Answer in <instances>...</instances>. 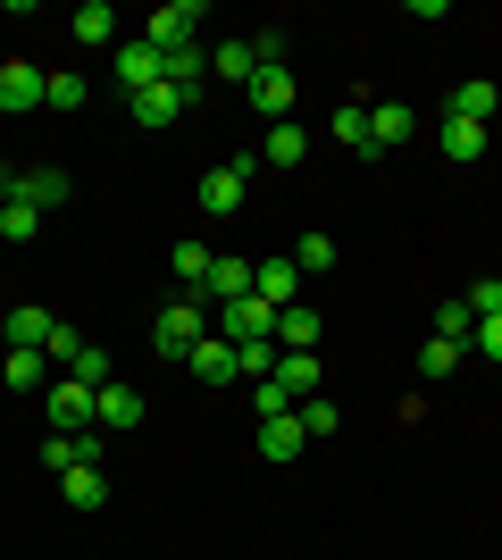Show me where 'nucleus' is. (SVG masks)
<instances>
[{
    "instance_id": "37",
    "label": "nucleus",
    "mask_w": 502,
    "mask_h": 560,
    "mask_svg": "<svg viewBox=\"0 0 502 560\" xmlns=\"http://www.w3.org/2000/svg\"><path fill=\"white\" fill-rule=\"evenodd\" d=\"M293 419H302V435H335V427H343V410H335L327 394H311L302 410H293Z\"/></svg>"
},
{
    "instance_id": "30",
    "label": "nucleus",
    "mask_w": 502,
    "mask_h": 560,
    "mask_svg": "<svg viewBox=\"0 0 502 560\" xmlns=\"http://www.w3.org/2000/svg\"><path fill=\"white\" fill-rule=\"evenodd\" d=\"M285 259H293V268H302V284H311V277H327V268H335V243H327V234L311 226V234H302V243H293Z\"/></svg>"
},
{
    "instance_id": "20",
    "label": "nucleus",
    "mask_w": 502,
    "mask_h": 560,
    "mask_svg": "<svg viewBox=\"0 0 502 560\" xmlns=\"http://www.w3.org/2000/svg\"><path fill=\"white\" fill-rule=\"evenodd\" d=\"M210 75H218V84H252V75H260V50L235 34V43H218V50H210Z\"/></svg>"
},
{
    "instance_id": "15",
    "label": "nucleus",
    "mask_w": 502,
    "mask_h": 560,
    "mask_svg": "<svg viewBox=\"0 0 502 560\" xmlns=\"http://www.w3.org/2000/svg\"><path fill=\"white\" fill-rule=\"evenodd\" d=\"M293 93H302V84H293L285 68H260V75H252V109H260L268 126H285V117H293Z\"/></svg>"
},
{
    "instance_id": "25",
    "label": "nucleus",
    "mask_w": 502,
    "mask_h": 560,
    "mask_svg": "<svg viewBox=\"0 0 502 560\" xmlns=\"http://www.w3.org/2000/svg\"><path fill=\"white\" fill-rule=\"evenodd\" d=\"M260 160H268V167H302V160H311V135H302V126H293V117H285V126H268Z\"/></svg>"
},
{
    "instance_id": "19",
    "label": "nucleus",
    "mask_w": 502,
    "mask_h": 560,
    "mask_svg": "<svg viewBox=\"0 0 502 560\" xmlns=\"http://www.w3.org/2000/svg\"><path fill=\"white\" fill-rule=\"evenodd\" d=\"M277 385L293 394V410L318 394V351H277Z\"/></svg>"
},
{
    "instance_id": "16",
    "label": "nucleus",
    "mask_w": 502,
    "mask_h": 560,
    "mask_svg": "<svg viewBox=\"0 0 502 560\" xmlns=\"http://www.w3.org/2000/svg\"><path fill=\"white\" fill-rule=\"evenodd\" d=\"M118 84H126V101L160 84V50H151L143 34H135V43H118Z\"/></svg>"
},
{
    "instance_id": "5",
    "label": "nucleus",
    "mask_w": 502,
    "mask_h": 560,
    "mask_svg": "<svg viewBox=\"0 0 502 560\" xmlns=\"http://www.w3.org/2000/svg\"><path fill=\"white\" fill-rule=\"evenodd\" d=\"M210 18L201 0H167V9H151V25H143V43L151 50H176V43H192V25Z\"/></svg>"
},
{
    "instance_id": "38",
    "label": "nucleus",
    "mask_w": 502,
    "mask_h": 560,
    "mask_svg": "<svg viewBox=\"0 0 502 560\" xmlns=\"http://www.w3.org/2000/svg\"><path fill=\"white\" fill-rule=\"evenodd\" d=\"M252 410H260V419H293V394L277 376H260V385H252Z\"/></svg>"
},
{
    "instance_id": "26",
    "label": "nucleus",
    "mask_w": 502,
    "mask_h": 560,
    "mask_svg": "<svg viewBox=\"0 0 502 560\" xmlns=\"http://www.w3.org/2000/svg\"><path fill=\"white\" fill-rule=\"evenodd\" d=\"M252 444H260V460H293L311 435H302V419H260V435H252Z\"/></svg>"
},
{
    "instance_id": "23",
    "label": "nucleus",
    "mask_w": 502,
    "mask_h": 560,
    "mask_svg": "<svg viewBox=\"0 0 502 560\" xmlns=\"http://www.w3.org/2000/svg\"><path fill=\"white\" fill-rule=\"evenodd\" d=\"M494 109H502V84H486V75H469L453 93V117H469V126H494Z\"/></svg>"
},
{
    "instance_id": "34",
    "label": "nucleus",
    "mask_w": 502,
    "mask_h": 560,
    "mask_svg": "<svg viewBox=\"0 0 502 560\" xmlns=\"http://www.w3.org/2000/svg\"><path fill=\"white\" fill-rule=\"evenodd\" d=\"M50 109H84V101H93V84H84V75H75V68H50Z\"/></svg>"
},
{
    "instance_id": "41",
    "label": "nucleus",
    "mask_w": 502,
    "mask_h": 560,
    "mask_svg": "<svg viewBox=\"0 0 502 560\" xmlns=\"http://www.w3.org/2000/svg\"><path fill=\"white\" fill-rule=\"evenodd\" d=\"M469 351H486V360H502V318H478V335H469Z\"/></svg>"
},
{
    "instance_id": "7",
    "label": "nucleus",
    "mask_w": 502,
    "mask_h": 560,
    "mask_svg": "<svg viewBox=\"0 0 502 560\" xmlns=\"http://www.w3.org/2000/svg\"><path fill=\"white\" fill-rule=\"evenodd\" d=\"M50 427H59V435H84V427H93V385L50 376Z\"/></svg>"
},
{
    "instance_id": "35",
    "label": "nucleus",
    "mask_w": 502,
    "mask_h": 560,
    "mask_svg": "<svg viewBox=\"0 0 502 560\" xmlns=\"http://www.w3.org/2000/svg\"><path fill=\"white\" fill-rule=\"evenodd\" d=\"M435 335L469 351V335H478V318H469V302H444V310H435Z\"/></svg>"
},
{
    "instance_id": "10",
    "label": "nucleus",
    "mask_w": 502,
    "mask_h": 560,
    "mask_svg": "<svg viewBox=\"0 0 502 560\" xmlns=\"http://www.w3.org/2000/svg\"><path fill=\"white\" fill-rule=\"evenodd\" d=\"M160 84H176V93H201V84H210V50L201 43H176V50H160Z\"/></svg>"
},
{
    "instance_id": "12",
    "label": "nucleus",
    "mask_w": 502,
    "mask_h": 560,
    "mask_svg": "<svg viewBox=\"0 0 502 560\" xmlns=\"http://www.w3.org/2000/svg\"><path fill=\"white\" fill-rule=\"evenodd\" d=\"M68 192H75V185H68V167H17V192H9V201H34V210L50 218Z\"/></svg>"
},
{
    "instance_id": "11",
    "label": "nucleus",
    "mask_w": 502,
    "mask_h": 560,
    "mask_svg": "<svg viewBox=\"0 0 502 560\" xmlns=\"http://www.w3.org/2000/svg\"><path fill=\"white\" fill-rule=\"evenodd\" d=\"M410 135H419V117H410L402 101H369V151H377V160H385V151H402Z\"/></svg>"
},
{
    "instance_id": "24",
    "label": "nucleus",
    "mask_w": 502,
    "mask_h": 560,
    "mask_svg": "<svg viewBox=\"0 0 502 560\" xmlns=\"http://www.w3.org/2000/svg\"><path fill=\"white\" fill-rule=\"evenodd\" d=\"M486 142H494V126H469L444 109V160H486Z\"/></svg>"
},
{
    "instance_id": "4",
    "label": "nucleus",
    "mask_w": 502,
    "mask_h": 560,
    "mask_svg": "<svg viewBox=\"0 0 502 560\" xmlns=\"http://www.w3.org/2000/svg\"><path fill=\"white\" fill-rule=\"evenodd\" d=\"M50 93V68H34V59H0V109L17 117V109H43Z\"/></svg>"
},
{
    "instance_id": "14",
    "label": "nucleus",
    "mask_w": 502,
    "mask_h": 560,
    "mask_svg": "<svg viewBox=\"0 0 502 560\" xmlns=\"http://www.w3.org/2000/svg\"><path fill=\"white\" fill-rule=\"evenodd\" d=\"M93 427H101V435L143 427V394H135V385H101V394H93Z\"/></svg>"
},
{
    "instance_id": "22",
    "label": "nucleus",
    "mask_w": 502,
    "mask_h": 560,
    "mask_svg": "<svg viewBox=\"0 0 502 560\" xmlns=\"http://www.w3.org/2000/svg\"><path fill=\"white\" fill-rule=\"evenodd\" d=\"M277 351H318V310L311 302L277 310Z\"/></svg>"
},
{
    "instance_id": "17",
    "label": "nucleus",
    "mask_w": 502,
    "mask_h": 560,
    "mask_svg": "<svg viewBox=\"0 0 502 560\" xmlns=\"http://www.w3.org/2000/svg\"><path fill=\"white\" fill-rule=\"evenodd\" d=\"M252 293V259H235V252H218V268H210V284H201V302H243Z\"/></svg>"
},
{
    "instance_id": "18",
    "label": "nucleus",
    "mask_w": 502,
    "mask_h": 560,
    "mask_svg": "<svg viewBox=\"0 0 502 560\" xmlns=\"http://www.w3.org/2000/svg\"><path fill=\"white\" fill-rule=\"evenodd\" d=\"M167 259H176V284H185V302H201V284H210L218 252H210V243H192V234H185V243H176V252H167Z\"/></svg>"
},
{
    "instance_id": "13",
    "label": "nucleus",
    "mask_w": 502,
    "mask_h": 560,
    "mask_svg": "<svg viewBox=\"0 0 502 560\" xmlns=\"http://www.w3.org/2000/svg\"><path fill=\"white\" fill-rule=\"evenodd\" d=\"M185 369L201 376V385H235V376H243V360H235V343H226V335H201Z\"/></svg>"
},
{
    "instance_id": "29",
    "label": "nucleus",
    "mask_w": 502,
    "mask_h": 560,
    "mask_svg": "<svg viewBox=\"0 0 502 560\" xmlns=\"http://www.w3.org/2000/svg\"><path fill=\"white\" fill-rule=\"evenodd\" d=\"M0 376H9L17 394H43V385H50V360H43V351H9V360H0Z\"/></svg>"
},
{
    "instance_id": "6",
    "label": "nucleus",
    "mask_w": 502,
    "mask_h": 560,
    "mask_svg": "<svg viewBox=\"0 0 502 560\" xmlns=\"http://www.w3.org/2000/svg\"><path fill=\"white\" fill-rule=\"evenodd\" d=\"M50 327H59V318H50L43 302H9V310H0V335H9V351H43Z\"/></svg>"
},
{
    "instance_id": "2",
    "label": "nucleus",
    "mask_w": 502,
    "mask_h": 560,
    "mask_svg": "<svg viewBox=\"0 0 502 560\" xmlns=\"http://www.w3.org/2000/svg\"><path fill=\"white\" fill-rule=\"evenodd\" d=\"M210 335H226V343H277V310L260 302V293H243V302H218L210 310Z\"/></svg>"
},
{
    "instance_id": "3",
    "label": "nucleus",
    "mask_w": 502,
    "mask_h": 560,
    "mask_svg": "<svg viewBox=\"0 0 502 560\" xmlns=\"http://www.w3.org/2000/svg\"><path fill=\"white\" fill-rule=\"evenodd\" d=\"M252 160H260V151H243V160L210 167V176L192 185V201H201V218H235V210H243V185H252Z\"/></svg>"
},
{
    "instance_id": "33",
    "label": "nucleus",
    "mask_w": 502,
    "mask_h": 560,
    "mask_svg": "<svg viewBox=\"0 0 502 560\" xmlns=\"http://www.w3.org/2000/svg\"><path fill=\"white\" fill-rule=\"evenodd\" d=\"M335 142H343V151H369V101H343V109H335Z\"/></svg>"
},
{
    "instance_id": "1",
    "label": "nucleus",
    "mask_w": 502,
    "mask_h": 560,
    "mask_svg": "<svg viewBox=\"0 0 502 560\" xmlns=\"http://www.w3.org/2000/svg\"><path fill=\"white\" fill-rule=\"evenodd\" d=\"M201 335H210V302H167L160 318H151V351H160V360H192Z\"/></svg>"
},
{
    "instance_id": "27",
    "label": "nucleus",
    "mask_w": 502,
    "mask_h": 560,
    "mask_svg": "<svg viewBox=\"0 0 502 560\" xmlns=\"http://www.w3.org/2000/svg\"><path fill=\"white\" fill-rule=\"evenodd\" d=\"M68 34L75 43H118V9H109V0H84V9L68 18Z\"/></svg>"
},
{
    "instance_id": "40",
    "label": "nucleus",
    "mask_w": 502,
    "mask_h": 560,
    "mask_svg": "<svg viewBox=\"0 0 502 560\" xmlns=\"http://www.w3.org/2000/svg\"><path fill=\"white\" fill-rule=\"evenodd\" d=\"M75 351H84V335H75V327H50V343H43V360H59V369H68Z\"/></svg>"
},
{
    "instance_id": "36",
    "label": "nucleus",
    "mask_w": 502,
    "mask_h": 560,
    "mask_svg": "<svg viewBox=\"0 0 502 560\" xmlns=\"http://www.w3.org/2000/svg\"><path fill=\"white\" fill-rule=\"evenodd\" d=\"M59 376H75V385H93V394H101V385H109V351H93V343H84V351H75V360H68Z\"/></svg>"
},
{
    "instance_id": "9",
    "label": "nucleus",
    "mask_w": 502,
    "mask_h": 560,
    "mask_svg": "<svg viewBox=\"0 0 502 560\" xmlns=\"http://www.w3.org/2000/svg\"><path fill=\"white\" fill-rule=\"evenodd\" d=\"M252 293H260L268 310H293L302 302V268H293V259H252Z\"/></svg>"
},
{
    "instance_id": "28",
    "label": "nucleus",
    "mask_w": 502,
    "mask_h": 560,
    "mask_svg": "<svg viewBox=\"0 0 502 560\" xmlns=\"http://www.w3.org/2000/svg\"><path fill=\"white\" fill-rule=\"evenodd\" d=\"M59 502H68V511H101V502H109L101 468H68V477H59Z\"/></svg>"
},
{
    "instance_id": "21",
    "label": "nucleus",
    "mask_w": 502,
    "mask_h": 560,
    "mask_svg": "<svg viewBox=\"0 0 502 560\" xmlns=\"http://www.w3.org/2000/svg\"><path fill=\"white\" fill-rule=\"evenodd\" d=\"M176 117H185V93H176V84H151V93H135V126H151V135H160V126H176Z\"/></svg>"
},
{
    "instance_id": "8",
    "label": "nucleus",
    "mask_w": 502,
    "mask_h": 560,
    "mask_svg": "<svg viewBox=\"0 0 502 560\" xmlns=\"http://www.w3.org/2000/svg\"><path fill=\"white\" fill-rule=\"evenodd\" d=\"M101 444H109L101 427H84V435H50V444H43V468H50V477H68V468H101Z\"/></svg>"
},
{
    "instance_id": "32",
    "label": "nucleus",
    "mask_w": 502,
    "mask_h": 560,
    "mask_svg": "<svg viewBox=\"0 0 502 560\" xmlns=\"http://www.w3.org/2000/svg\"><path fill=\"white\" fill-rule=\"evenodd\" d=\"M460 360H469V351H460V343H444V335H428V351H419V376H428V385H444V376H453Z\"/></svg>"
},
{
    "instance_id": "31",
    "label": "nucleus",
    "mask_w": 502,
    "mask_h": 560,
    "mask_svg": "<svg viewBox=\"0 0 502 560\" xmlns=\"http://www.w3.org/2000/svg\"><path fill=\"white\" fill-rule=\"evenodd\" d=\"M50 218L34 210V201H0V243H25V234H43Z\"/></svg>"
},
{
    "instance_id": "39",
    "label": "nucleus",
    "mask_w": 502,
    "mask_h": 560,
    "mask_svg": "<svg viewBox=\"0 0 502 560\" xmlns=\"http://www.w3.org/2000/svg\"><path fill=\"white\" fill-rule=\"evenodd\" d=\"M460 302H469V318H502V277L469 284V293H460Z\"/></svg>"
}]
</instances>
